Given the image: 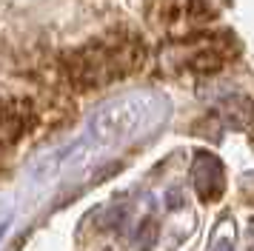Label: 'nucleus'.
I'll return each instance as SVG.
<instances>
[{
    "mask_svg": "<svg viewBox=\"0 0 254 251\" xmlns=\"http://www.w3.org/2000/svg\"><path fill=\"white\" fill-rule=\"evenodd\" d=\"M143 60H146V49L137 37L128 32H115L109 37L92 40L89 46L66 52L60 57V71L69 89L92 91L134 74L143 66Z\"/></svg>",
    "mask_w": 254,
    "mask_h": 251,
    "instance_id": "1",
    "label": "nucleus"
},
{
    "mask_svg": "<svg viewBox=\"0 0 254 251\" xmlns=\"http://www.w3.org/2000/svg\"><path fill=\"white\" fill-rule=\"evenodd\" d=\"M151 109V97H123L94 114V134L100 140H120L131 134L146 120Z\"/></svg>",
    "mask_w": 254,
    "mask_h": 251,
    "instance_id": "2",
    "label": "nucleus"
},
{
    "mask_svg": "<svg viewBox=\"0 0 254 251\" xmlns=\"http://www.w3.org/2000/svg\"><path fill=\"white\" fill-rule=\"evenodd\" d=\"M191 183H194V191L203 203H214L223 197L226 191V171L220 163L217 154L211 151H197L191 160Z\"/></svg>",
    "mask_w": 254,
    "mask_h": 251,
    "instance_id": "3",
    "label": "nucleus"
},
{
    "mask_svg": "<svg viewBox=\"0 0 254 251\" xmlns=\"http://www.w3.org/2000/svg\"><path fill=\"white\" fill-rule=\"evenodd\" d=\"M220 112L226 117V126L246 128L254 120V103L249 97H243V94H231V97H226V100L220 103Z\"/></svg>",
    "mask_w": 254,
    "mask_h": 251,
    "instance_id": "4",
    "label": "nucleus"
},
{
    "mask_svg": "<svg viewBox=\"0 0 254 251\" xmlns=\"http://www.w3.org/2000/svg\"><path fill=\"white\" fill-rule=\"evenodd\" d=\"M154 240H157V223L154 220H143V226L137 228V246L143 251H149L154 246Z\"/></svg>",
    "mask_w": 254,
    "mask_h": 251,
    "instance_id": "5",
    "label": "nucleus"
},
{
    "mask_svg": "<svg viewBox=\"0 0 254 251\" xmlns=\"http://www.w3.org/2000/svg\"><path fill=\"white\" fill-rule=\"evenodd\" d=\"M189 17H194V20H206L208 17V9L203 0H189Z\"/></svg>",
    "mask_w": 254,
    "mask_h": 251,
    "instance_id": "6",
    "label": "nucleus"
},
{
    "mask_svg": "<svg viewBox=\"0 0 254 251\" xmlns=\"http://www.w3.org/2000/svg\"><path fill=\"white\" fill-rule=\"evenodd\" d=\"M214 251H234V246H231L229 240H220L217 246H214Z\"/></svg>",
    "mask_w": 254,
    "mask_h": 251,
    "instance_id": "7",
    "label": "nucleus"
},
{
    "mask_svg": "<svg viewBox=\"0 0 254 251\" xmlns=\"http://www.w3.org/2000/svg\"><path fill=\"white\" fill-rule=\"evenodd\" d=\"M252 234H254V226H252Z\"/></svg>",
    "mask_w": 254,
    "mask_h": 251,
    "instance_id": "8",
    "label": "nucleus"
}]
</instances>
